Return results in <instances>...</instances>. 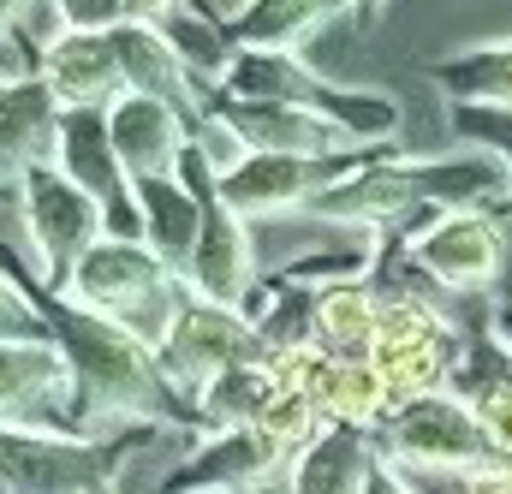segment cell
<instances>
[{
	"instance_id": "cell-1",
	"label": "cell",
	"mask_w": 512,
	"mask_h": 494,
	"mask_svg": "<svg viewBox=\"0 0 512 494\" xmlns=\"http://www.w3.org/2000/svg\"><path fill=\"white\" fill-rule=\"evenodd\" d=\"M42 316L72 364V435L108 441L143 423H173V387L161 375V358L143 352L120 322L60 292H42Z\"/></svg>"
},
{
	"instance_id": "cell-2",
	"label": "cell",
	"mask_w": 512,
	"mask_h": 494,
	"mask_svg": "<svg viewBox=\"0 0 512 494\" xmlns=\"http://www.w3.org/2000/svg\"><path fill=\"white\" fill-rule=\"evenodd\" d=\"M60 298H72V304L120 322L143 352L161 358V346L173 340V328H179V316H185V304L197 292L185 286V274H173L143 239L108 233V239H96V245L84 250V262L72 268V280L60 286Z\"/></svg>"
},
{
	"instance_id": "cell-3",
	"label": "cell",
	"mask_w": 512,
	"mask_h": 494,
	"mask_svg": "<svg viewBox=\"0 0 512 494\" xmlns=\"http://www.w3.org/2000/svg\"><path fill=\"white\" fill-rule=\"evenodd\" d=\"M18 233L30 245V268H36L42 292H60L72 280V268L84 262V250L114 233V221L78 179H66L54 161H42L18 179Z\"/></svg>"
},
{
	"instance_id": "cell-4",
	"label": "cell",
	"mask_w": 512,
	"mask_h": 494,
	"mask_svg": "<svg viewBox=\"0 0 512 494\" xmlns=\"http://www.w3.org/2000/svg\"><path fill=\"white\" fill-rule=\"evenodd\" d=\"M376 447H382V459H393L399 471L477 477V471H495L501 465V453L489 447L471 399H459L453 387L447 393H423V399L387 411L382 429H376Z\"/></svg>"
},
{
	"instance_id": "cell-5",
	"label": "cell",
	"mask_w": 512,
	"mask_h": 494,
	"mask_svg": "<svg viewBox=\"0 0 512 494\" xmlns=\"http://www.w3.org/2000/svg\"><path fill=\"white\" fill-rule=\"evenodd\" d=\"M179 179H185V185L197 191V203H203L197 250H191V262H185V286H191L197 298H209V304H233V310H245L251 292H256V274H262V256H256L251 221H239V215L221 203V191H215V167L203 161L197 137H191V149H185V161H179Z\"/></svg>"
},
{
	"instance_id": "cell-6",
	"label": "cell",
	"mask_w": 512,
	"mask_h": 494,
	"mask_svg": "<svg viewBox=\"0 0 512 494\" xmlns=\"http://www.w3.org/2000/svg\"><path fill=\"white\" fill-rule=\"evenodd\" d=\"M411 262L423 268L435 286L447 292H483L495 274H501V233H495V215L483 209H435L423 227H411L405 239H387V262ZM382 262V268H387Z\"/></svg>"
},
{
	"instance_id": "cell-7",
	"label": "cell",
	"mask_w": 512,
	"mask_h": 494,
	"mask_svg": "<svg viewBox=\"0 0 512 494\" xmlns=\"http://www.w3.org/2000/svg\"><path fill=\"white\" fill-rule=\"evenodd\" d=\"M268 358V340L256 334V322L233 304H209V298H191L173 340L161 346V375L179 399L197 405V393L215 381L221 370H239V364H262Z\"/></svg>"
},
{
	"instance_id": "cell-8",
	"label": "cell",
	"mask_w": 512,
	"mask_h": 494,
	"mask_svg": "<svg viewBox=\"0 0 512 494\" xmlns=\"http://www.w3.org/2000/svg\"><path fill=\"white\" fill-rule=\"evenodd\" d=\"M215 120H227L245 149H262V155H298V161H358L382 143H358L352 131L316 108H298V102H239V96H209Z\"/></svg>"
},
{
	"instance_id": "cell-9",
	"label": "cell",
	"mask_w": 512,
	"mask_h": 494,
	"mask_svg": "<svg viewBox=\"0 0 512 494\" xmlns=\"http://www.w3.org/2000/svg\"><path fill=\"white\" fill-rule=\"evenodd\" d=\"M0 429H72V364L60 340H0Z\"/></svg>"
},
{
	"instance_id": "cell-10",
	"label": "cell",
	"mask_w": 512,
	"mask_h": 494,
	"mask_svg": "<svg viewBox=\"0 0 512 494\" xmlns=\"http://www.w3.org/2000/svg\"><path fill=\"white\" fill-rule=\"evenodd\" d=\"M108 137H114V155L120 167L137 179H173L191 137H197V120L161 96H137V90H120L108 102Z\"/></svg>"
},
{
	"instance_id": "cell-11",
	"label": "cell",
	"mask_w": 512,
	"mask_h": 494,
	"mask_svg": "<svg viewBox=\"0 0 512 494\" xmlns=\"http://www.w3.org/2000/svg\"><path fill=\"white\" fill-rule=\"evenodd\" d=\"M108 42H114V60H120L126 90H137V96H161V102L185 108L191 120H203V108H209L203 78L185 66V54H179V42L167 36V24L120 18V24L108 30Z\"/></svg>"
},
{
	"instance_id": "cell-12",
	"label": "cell",
	"mask_w": 512,
	"mask_h": 494,
	"mask_svg": "<svg viewBox=\"0 0 512 494\" xmlns=\"http://www.w3.org/2000/svg\"><path fill=\"white\" fill-rule=\"evenodd\" d=\"M322 167H328V161H298V155H262V149H251L227 179H215V191H221V203H227L239 221H251V227L256 221H292V215H304V203L328 185Z\"/></svg>"
},
{
	"instance_id": "cell-13",
	"label": "cell",
	"mask_w": 512,
	"mask_h": 494,
	"mask_svg": "<svg viewBox=\"0 0 512 494\" xmlns=\"http://www.w3.org/2000/svg\"><path fill=\"white\" fill-rule=\"evenodd\" d=\"M36 78L54 90L60 108H108L126 90L108 30H60V36H48L36 48Z\"/></svg>"
},
{
	"instance_id": "cell-14",
	"label": "cell",
	"mask_w": 512,
	"mask_h": 494,
	"mask_svg": "<svg viewBox=\"0 0 512 494\" xmlns=\"http://www.w3.org/2000/svg\"><path fill=\"white\" fill-rule=\"evenodd\" d=\"M376 435L358 423H328L310 447L292 453L286 465V494H370L376 477Z\"/></svg>"
},
{
	"instance_id": "cell-15",
	"label": "cell",
	"mask_w": 512,
	"mask_h": 494,
	"mask_svg": "<svg viewBox=\"0 0 512 494\" xmlns=\"http://www.w3.org/2000/svg\"><path fill=\"white\" fill-rule=\"evenodd\" d=\"M60 102L42 78H18V84H0V185L12 191L30 167L54 161V143H60Z\"/></svg>"
},
{
	"instance_id": "cell-16",
	"label": "cell",
	"mask_w": 512,
	"mask_h": 494,
	"mask_svg": "<svg viewBox=\"0 0 512 494\" xmlns=\"http://www.w3.org/2000/svg\"><path fill=\"white\" fill-rule=\"evenodd\" d=\"M131 197H137V239L155 250L173 274H185L191 250H197V221H203L197 191L173 173V179H137Z\"/></svg>"
},
{
	"instance_id": "cell-17",
	"label": "cell",
	"mask_w": 512,
	"mask_h": 494,
	"mask_svg": "<svg viewBox=\"0 0 512 494\" xmlns=\"http://www.w3.org/2000/svg\"><path fill=\"white\" fill-rule=\"evenodd\" d=\"M352 6L358 0H245L227 18V42L233 48H280V54H298L322 24H334Z\"/></svg>"
},
{
	"instance_id": "cell-18",
	"label": "cell",
	"mask_w": 512,
	"mask_h": 494,
	"mask_svg": "<svg viewBox=\"0 0 512 494\" xmlns=\"http://www.w3.org/2000/svg\"><path fill=\"white\" fill-rule=\"evenodd\" d=\"M310 340H316L328 358H370V346H376V298H370V286H364V280L316 286Z\"/></svg>"
},
{
	"instance_id": "cell-19",
	"label": "cell",
	"mask_w": 512,
	"mask_h": 494,
	"mask_svg": "<svg viewBox=\"0 0 512 494\" xmlns=\"http://www.w3.org/2000/svg\"><path fill=\"white\" fill-rule=\"evenodd\" d=\"M310 399L322 405L328 423H358V429H382L387 417V381L370 358H334L322 381L310 387Z\"/></svg>"
},
{
	"instance_id": "cell-20",
	"label": "cell",
	"mask_w": 512,
	"mask_h": 494,
	"mask_svg": "<svg viewBox=\"0 0 512 494\" xmlns=\"http://www.w3.org/2000/svg\"><path fill=\"white\" fill-rule=\"evenodd\" d=\"M274 393H280V381L268 370V358L262 364H239V370H221L197 393V417H203V429H251L274 405Z\"/></svg>"
},
{
	"instance_id": "cell-21",
	"label": "cell",
	"mask_w": 512,
	"mask_h": 494,
	"mask_svg": "<svg viewBox=\"0 0 512 494\" xmlns=\"http://www.w3.org/2000/svg\"><path fill=\"white\" fill-rule=\"evenodd\" d=\"M429 72L441 78V90L453 102L512 108V36L507 42H489V48H471V54H453V60H435Z\"/></svg>"
},
{
	"instance_id": "cell-22",
	"label": "cell",
	"mask_w": 512,
	"mask_h": 494,
	"mask_svg": "<svg viewBox=\"0 0 512 494\" xmlns=\"http://www.w3.org/2000/svg\"><path fill=\"white\" fill-rule=\"evenodd\" d=\"M435 340H459L453 322L435 304H423L417 292L376 298V346H370V358H399V352H417V346H435Z\"/></svg>"
},
{
	"instance_id": "cell-23",
	"label": "cell",
	"mask_w": 512,
	"mask_h": 494,
	"mask_svg": "<svg viewBox=\"0 0 512 494\" xmlns=\"http://www.w3.org/2000/svg\"><path fill=\"white\" fill-rule=\"evenodd\" d=\"M495 346V340H489ZM501 352V375H489V381H477V393H471V411H477V423H483V435H489V447L512 459V352L507 346H495Z\"/></svg>"
},
{
	"instance_id": "cell-24",
	"label": "cell",
	"mask_w": 512,
	"mask_h": 494,
	"mask_svg": "<svg viewBox=\"0 0 512 494\" xmlns=\"http://www.w3.org/2000/svg\"><path fill=\"white\" fill-rule=\"evenodd\" d=\"M0 340H54L42 316V292H24L12 274H0Z\"/></svg>"
},
{
	"instance_id": "cell-25",
	"label": "cell",
	"mask_w": 512,
	"mask_h": 494,
	"mask_svg": "<svg viewBox=\"0 0 512 494\" xmlns=\"http://www.w3.org/2000/svg\"><path fill=\"white\" fill-rule=\"evenodd\" d=\"M453 131L477 149H495L512 173V108H471V102H453Z\"/></svg>"
},
{
	"instance_id": "cell-26",
	"label": "cell",
	"mask_w": 512,
	"mask_h": 494,
	"mask_svg": "<svg viewBox=\"0 0 512 494\" xmlns=\"http://www.w3.org/2000/svg\"><path fill=\"white\" fill-rule=\"evenodd\" d=\"M54 12H60L66 30H114L126 18L120 0H54Z\"/></svg>"
},
{
	"instance_id": "cell-27",
	"label": "cell",
	"mask_w": 512,
	"mask_h": 494,
	"mask_svg": "<svg viewBox=\"0 0 512 494\" xmlns=\"http://www.w3.org/2000/svg\"><path fill=\"white\" fill-rule=\"evenodd\" d=\"M459 494H512V465L477 471V477H459Z\"/></svg>"
},
{
	"instance_id": "cell-28",
	"label": "cell",
	"mask_w": 512,
	"mask_h": 494,
	"mask_svg": "<svg viewBox=\"0 0 512 494\" xmlns=\"http://www.w3.org/2000/svg\"><path fill=\"white\" fill-rule=\"evenodd\" d=\"M36 6H54V0H0V36H24Z\"/></svg>"
},
{
	"instance_id": "cell-29",
	"label": "cell",
	"mask_w": 512,
	"mask_h": 494,
	"mask_svg": "<svg viewBox=\"0 0 512 494\" xmlns=\"http://www.w3.org/2000/svg\"><path fill=\"white\" fill-rule=\"evenodd\" d=\"M120 6H126V18H149V24H173L185 0H120Z\"/></svg>"
},
{
	"instance_id": "cell-30",
	"label": "cell",
	"mask_w": 512,
	"mask_h": 494,
	"mask_svg": "<svg viewBox=\"0 0 512 494\" xmlns=\"http://www.w3.org/2000/svg\"><path fill=\"white\" fill-rule=\"evenodd\" d=\"M370 494H417L405 483V471L393 465V459H376V477H370Z\"/></svg>"
},
{
	"instance_id": "cell-31",
	"label": "cell",
	"mask_w": 512,
	"mask_h": 494,
	"mask_svg": "<svg viewBox=\"0 0 512 494\" xmlns=\"http://www.w3.org/2000/svg\"><path fill=\"white\" fill-rule=\"evenodd\" d=\"M364 6H370V12H382V6H387V0H364Z\"/></svg>"
},
{
	"instance_id": "cell-32",
	"label": "cell",
	"mask_w": 512,
	"mask_h": 494,
	"mask_svg": "<svg viewBox=\"0 0 512 494\" xmlns=\"http://www.w3.org/2000/svg\"><path fill=\"white\" fill-rule=\"evenodd\" d=\"M191 494H221V489H191Z\"/></svg>"
}]
</instances>
